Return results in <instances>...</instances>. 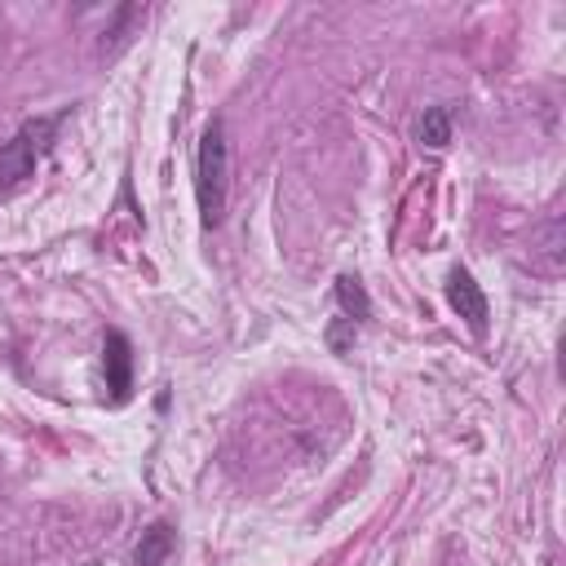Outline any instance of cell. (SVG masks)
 <instances>
[{"instance_id":"obj_1","label":"cell","mask_w":566,"mask_h":566,"mask_svg":"<svg viewBox=\"0 0 566 566\" xmlns=\"http://www.w3.org/2000/svg\"><path fill=\"white\" fill-rule=\"evenodd\" d=\"M195 195H199V221L212 230L226 217V195H230V146H226V124L212 119L199 137L195 155Z\"/></svg>"},{"instance_id":"obj_2","label":"cell","mask_w":566,"mask_h":566,"mask_svg":"<svg viewBox=\"0 0 566 566\" xmlns=\"http://www.w3.org/2000/svg\"><path fill=\"white\" fill-rule=\"evenodd\" d=\"M62 119H66V111L27 119V124L0 146V190H13V186H22V181L35 172V164H40V155L53 146V133H57Z\"/></svg>"},{"instance_id":"obj_3","label":"cell","mask_w":566,"mask_h":566,"mask_svg":"<svg viewBox=\"0 0 566 566\" xmlns=\"http://www.w3.org/2000/svg\"><path fill=\"white\" fill-rule=\"evenodd\" d=\"M447 301H451V310L469 323V332H473V336H486L491 305H486V292L478 287V279H473L464 265H455V270L447 274Z\"/></svg>"},{"instance_id":"obj_4","label":"cell","mask_w":566,"mask_h":566,"mask_svg":"<svg viewBox=\"0 0 566 566\" xmlns=\"http://www.w3.org/2000/svg\"><path fill=\"white\" fill-rule=\"evenodd\" d=\"M102 367H106L111 402H124L128 389H133V345H128L124 332H106V340H102Z\"/></svg>"},{"instance_id":"obj_5","label":"cell","mask_w":566,"mask_h":566,"mask_svg":"<svg viewBox=\"0 0 566 566\" xmlns=\"http://www.w3.org/2000/svg\"><path fill=\"white\" fill-rule=\"evenodd\" d=\"M172 526L168 522H150L137 539V553H133V566H164V557L172 553Z\"/></svg>"},{"instance_id":"obj_6","label":"cell","mask_w":566,"mask_h":566,"mask_svg":"<svg viewBox=\"0 0 566 566\" xmlns=\"http://www.w3.org/2000/svg\"><path fill=\"white\" fill-rule=\"evenodd\" d=\"M416 137L429 150H442L451 142V106H424V115L416 119Z\"/></svg>"},{"instance_id":"obj_7","label":"cell","mask_w":566,"mask_h":566,"mask_svg":"<svg viewBox=\"0 0 566 566\" xmlns=\"http://www.w3.org/2000/svg\"><path fill=\"white\" fill-rule=\"evenodd\" d=\"M336 301H340V310H345L349 323L371 318V296H367V287H363L358 274H340V279H336Z\"/></svg>"},{"instance_id":"obj_8","label":"cell","mask_w":566,"mask_h":566,"mask_svg":"<svg viewBox=\"0 0 566 566\" xmlns=\"http://www.w3.org/2000/svg\"><path fill=\"white\" fill-rule=\"evenodd\" d=\"M349 318H340V323H332V332H327V340H332V349H345V340H349Z\"/></svg>"}]
</instances>
